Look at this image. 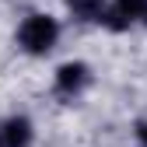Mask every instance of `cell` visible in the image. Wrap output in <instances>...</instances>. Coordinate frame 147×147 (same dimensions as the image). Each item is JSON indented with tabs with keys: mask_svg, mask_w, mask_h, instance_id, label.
I'll return each instance as SVG.
<instances>
[{
	"mask_svg": "<svg viewBox=\"0 0 147 147\" xmlns=\"http://www.w3.org/2000/svg\"><path fill=\"white\" fill-rule=\"evenodd\" d=\"M60 39V25L53 21L49 14H32L25 18L21 32H18V42H21L25 53H32V56H42V53H49L53 46H56Z\"/></svg>",
	"mask_w": 147,
	"mask_h": 147,
	"instance_id": "1",
	"label": "cell"
},
{
	"mask_svg": "<svg viewBox=\"0 0 147 147\" xmlns=\"http://www.w3.org/2000/svg\"><path fill=\"white\" fill-rule=\"evenodd\" d=\"M144 7H147V0H116V4L109 7V14H105V25L112 32H123V28H130L137 18H144Z\"/></svg>",
	"mask_w": 147,
	"mask_h": 147,
	"instance_id": "2",
	"label": "cell"
},
{
	"mask_svg": "<svg viewBox=\"0 0 147 147\" xmlns=\"http://www.w3.org/2000/svg\"><path fill=\"white\" fill-rule=\"evenodd\" d=\"M32 144V123L25 116H11L0 123V147H28Z\"/></svg>",
	"mask_w": 147,
	"mask_h": 147,
	"instance_id": "3",
	"label": "cell"
},
{
	"mask_svg": "<svg viewBox=\"0 0 147 147\" xmlns=\"http://www.w3.org/2000/svg\"><path fill=\"white\" fill-rule=\"evenodd\" d=\"M88 77H91V74H88L84 63H63L56 70V91L70 98V95H77V91L88 84Z\"/></svg>",
	"mask_w": 147,
	"mask_h": 147,
	"instance_id": "4",
	"label": "cell"
},
{
	"mask_svg": "<svg viewBox=\"0 0 147 147\" xmlns=\"http://www.w3.org/2000/svg\"><path fill=\"white\" fill-rule=\"evenodd\" d=\"M70 11L81 21H102L105 18V0H70Z\"/></svg>",
	"mask_w": 147,
	"mask_h": 147,
	"instance_id": "5",
	"label": "cell"
},
{
	"mask_svg": "<svg viewBox=\"0 0 147 147\" xmlns=\"http://www.w3.org/2000/svg\"><path fill=\"white\" fill-rule=\"evenodd\" d=\"M137 133H140V140H144V147H147V119H144V123L137 126Z\"/></svg>",
	"mask_w": 147,
	"mask_h": 147,
	"instance_id": "6",
	"label": "cell"
},
{
	"mask_svg": "<svg viewBox=\"0 0 147 147\" xmlns=\"http://www.w3.org/2000/svg\"><path fill=\"white\" fill-rule=\"evenodd\" d=\"M144 21H147V7H144Z\"/></svg>",
	"mask_w": 147,
	"mask_h": 147,
	"instance_id": "7",
	"label": "cell"
}]
</instances>
